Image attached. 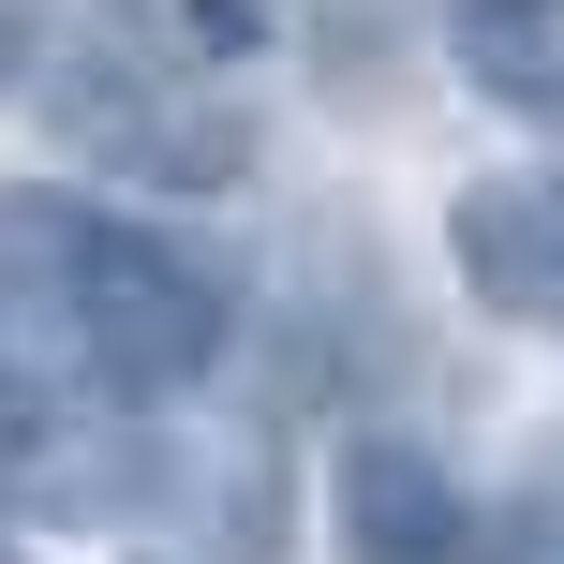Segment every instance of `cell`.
<instances>
[{"label": "cell", "instance_id": "cell-1", "mask_svg": "<svg viewBox=\"0 0 564 564\" xmlns=\"http://www.w3.org/2000/svg\"><path fill=\"white\" fill-rule=\"evenodd\" d=\"M0 327L45 341L89 401H178L224 371L238 341V282L194 238H149L89 194H30L0 178Z\"/></svg>", "mask_w": 564, "mask_h": 564}, {"label": "cell", "instance_id": "cell-2", "mask_svg": "<svg viewBox=\"0 0 564 564\" xmlns=\"http://www.w3.org/2000/svg\"><path fill=\"white\" fill-rule=\"evenodd\" d=\"M327 535H341V564H490L476 490H460L416 431H357V446L327 460Z\"/></svg>", "mask_w": 564, "mask_h": 564}, {"label": "cell", "instance_id": "cell-3", "mask_svg": "<svg viewBox=\"0 0 564 564\" xmlns=\"http://www.w3.org/2000/svg\"><path fill=\"white\" fill-rule=\"evenodd\" d=\"M446 268L506 327H564V178H476L446 208Z\"/></svg>", "mask_w": 564, "mask_h": 564}, {"label": "cell", "instance_id": "cell-4", "mask_svg": "<svg viewBox=\"0 0 564 564\" xmlns=\"http://www.w3.org/2000/svg\"><path fill=\"white\" fill-rule=\"evenodd\" d=\"M446 59L490 119L564 134V0H446Z\"/></svg>", "mask_w": 564, "mask_h": 564}, {"label": "cell", "instance_id": "cell-5", "mask_svg": "<svg viewBox=\"0 0 564 564\" xmlns=\"http://www.w3.org/2000/svg\"><path fill=\"white\" fill-rule=\"evenodd\" d=\"M178 30H194L208 59H238V45H268V30H282V0H178Z\"/></svg>", "mask_w": 564, "mask_h": 564}, {"label": "cell", "instance_id": "cell-6", "mask_svg": "<svg viewBox=\"0 0 564 564\" xmlns=\"http://www.w3.org/2000/svg\"><path fill=\"white\" fill-rule=\"evenodd\" d=\"M30 75V0H0V89Z\"/></svg>", "mask_w": 564, "mask_h": 564}, {"label": "cell", "instance_id": "cell-7", "mask_svg": "<svg viewBox=\"0 0 564 564\" xmlns=\"http://www.w3.org/2000/svg\"><path fill=\"white\" fill-rule=\"evenodd\" d=\"M0 564H30V550H15V535H0Z\"/></svg>", "mask_w": 564, "mask_h": 564}]
</instances>
